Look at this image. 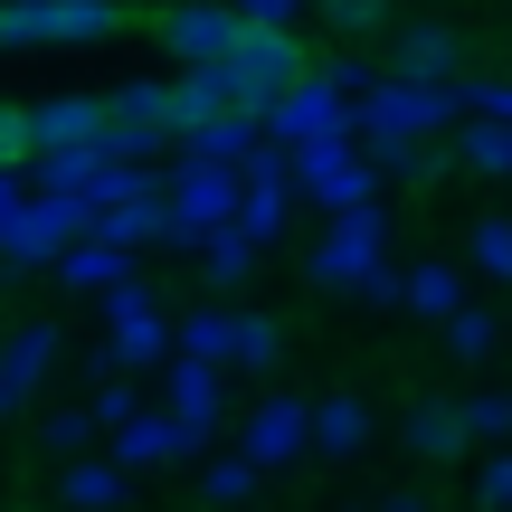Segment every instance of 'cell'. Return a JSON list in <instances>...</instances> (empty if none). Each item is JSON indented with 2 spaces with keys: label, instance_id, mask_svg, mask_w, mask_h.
<instances>
[{
  "label": "cell",
  "instance_id": "obj_1",
  "mask_svg": "<svg viewBox=\"0 0 512 512\" xmlns=\"http://www.w3.org/2000/svg\"><path fill=\"white\" fill-rule=\"evenodd\" d=\"M219 86H228V114H266L285 86H304V38L247 29L238 19V38H228V57H219Z\"/></svg>",
  "mask_w": 512,
  "mask_h": 512
},
{
  "label": "cell",
  "instance_id": "obj_2",
  "mask_svg": "<svg viewBox=\"0 0 512 512\" xmlns=\"http://www.w3.org/2000/svg\"><path fill=\"white\" fill-rule=\"evenodd\" d=\"M124 29V0H0V48H95Z\"/></svg>",
  "mask_w": 512,
  "mask_h": 512
},
{
  "label": "cell",
  "instance_id": "obj_3",
  "mask_svg": "<svg viewBox=\"0 0 512 512\" xmlns=\"http://www.w3.org/2000/svg\"><path fill=\"white\" fill-rule=\"evenodd\" d=\"M351 124H361L370 143H418V133L456 124V86H408V76H380V86L361 95Z\"/></svg>",
  "mask_w": 512,
  "mask_h": 512
},
{
  "label": "cell",
  "instance_id": "obj_4",
  "mask_svg": "<svg viewBox=\"0 0 512 512\" xmlns=\"http://www.w3.org/2000/svg\"><path fill=\"white\" fill-rule=\"evenodd\" d=\"M171 238H209V228L238 219V171H209V162H181V181H171Z\"/></svg>",
  "mask_w": 512,
  "mask_h": 512
},
{
  "label": "cell",
  "instance_id": "obj_5",
  "mask_svg": "<svg viewBox=\"0 0 512 512\" xmlns=\"http://www.w3.org/2000/svg\"><path fill=\"white\" fill-rule=\"evenodd\" d=\"M342 124H351V114H342V95H332L323 76H304V86H285V95H275V105H266V133H275V143H294V152L332 143V133H342Z\"/></svg>",
  "mask_w": 512,
  "mask_h": 512
},
{
  "label": "cell",
  "instance_id": "obj_6",
  "mask_svg": "<svg viewBox=\"0 0 512 512\" xmlns=\"http://www.w3.org/2000/svg\"><path fill=\"white\" fill-rule=\"evenodd\" d=\"M380 238H389L380 209H342V228H332V238L304 256V266L323 275V285H370V275H380Z\"/></svg>",
  "mask_w": 512,
  "mask_h": 512
},
{
  "label": "cell",
  "instance_id": "obj_7",
  "mask_svg": "<svg viewBox=\"0 0 512 512\" xmlns=\"http://www.w3.org/2000/svg\"><path fill=\"white\" fill-rule=\"evenodd\" d=\"M86 228H95V209H86V200H57V190H48V200H29V209H19V228H10V247H0V256H19V266H29V256L76 247Z\"/></svg>",
  "mask_w": 512,
  "mask_h": 512
},
{
  "label": "cell",
  "instance_id": "obj_8",
  "mask_svg": "<svg viewBox=\"0 0 512 512\" xmlns=\"http://www.w3.org/2000/svg\"><path fill=\"white\" fill-rule=\"evenodd\" d=\"M228 38H238V10H219V0H181V10L162 19V48L181 57V67H219Z\"/></svg>",
  "mask_w": 512,
  "mask_h": 512
},
{
  "label": "cell",
  "instance_id": "obj_9",
  "mask_svg": "<svg viewBox=\"0 0 512 512\" xmlns=\"http://www.w3.org/2000/svg\"><path fill=\"white\" fill-rule=\"evenodd\" d=\"M19 114H29V152L105 143V95H48V105H19Z\"/></svg>",
  "mask_w": 512,
  "mask_h": 512
},
{
  "label": "cell",
  "instance_id": "obj_10",
  "mask_svg": "<svg viewBox=\"0 0 512 512\" xmlns=\"http://www.w3.org/2000/svg\"><path fill=\"white\" fill-rule=\"evenodd\" d=\"M105 323H114V361L124 370L162 361V304H152L143 285H105Z\"/></svg>",
  "mask_w": 512,
  "mask_h": 512
},
{
  "label": "cell",
  "instance_id": "obj_11",
  "mask_svg": "<svg viewBox=\"0 0 512 512\" xmlns=\"http://www.w3.org/2000/svg\"><path fill=\"white\" fill-rule=\"evenodd\" d=\"M456 67H465V38L456 29H437V19L399 29V76H408V86H456Z\"/></svg>",
  "mask_w": 512,
  "mask_h": 512
},
{
  "label": "cell",
  "instance_id": "obj_12",
  "mask_svg": "<svg viewBox=\"0 0 512 512\" xmlns=\"http://www.w3.org/2000/svg\"><path fill=\"white\" fill-rule=\"evenodd\" d=\"M209 418H219V370H209V361H181V370H171V437L200 446Z\"/></svg>",
  "mask_w": 512,
  "mask_h": 512
},
{
  "label": "cell",
  "instance_id": "obj_13",
  "mask_svg": "<svg viewBox=\"0 0 512 512\" xmlns=\"http://www.w3.org/2000/svg\"><path fill=\"white\" fill-rule=\"evenodd\" d=\"M152 190H162V181H152ZM152 190H133V200L95 209V238H105V247H133V238H171V209L152 200Z\"/></svg>",
  "mask_w": 512,
  "mask_h": 512
},
{
  "label": "cell",
  "instance_id": "obj_14",
  "mask_svg": "<svg viewBox=\"0 0 512 512\" xmlns=\"http://www.w3.org/2000/svg\"><path fill=\"white\" fill-rule=\"evenodd\" d=\"M219 114H228L219 67H190L181 86H171V143H181V133H200V124H219Z\"/></svg>",
  "mask_w": 512,
  "mask_h": 512
},
{
  "label": "cell",
  "instance_id": "obj_15",
  "mask_svg": "<svg viewBox=\"0 0 512 512\" xmlns=\"http://www.w3.org/2000/svg\"><path fill=\"white\" fill-rule=\"evenodd\" d=\"M275 456H304V408L294 399H275V408L247 418V465H275Z\"/></svg>",
  "mask_w": 512,
  "mask_h": 512
},
{
  "label": "cell",
  "instance_id": "obj_16",
  "mask_svg": "<svg viewBox=\"0 0 512 512\" xmlns=\"http://www.w3.org/2000/svg\"><path fill=\"white\" fill-rule=\"evenodd\" d=\"M181 143H190V162H209V171H238L247 152H256V114H219V124L181 133Z\"/></svg>",
  "mask_w": 512,
  "mask_h": 512
},
{
  "label": "cell",
  "instance_id": "obj_17",
  "mask_svg": "<svg viewBox=\"0 0 512 512\" xmlns=\"http://www.w3.org/2000/svg\"><path fill=\"white\" fill-rule=\"evenodd\" d=\"M48 361H57V332H48V323H19L10 351H0V399H19V389H29Z\"/></svg>",
  "mask_w": 512,
  "mask_h": 512
},
{
  "label": "cell",
  "instance_id": "obj_18",
  "mask_svg": "<svg viewBox=\"0 0 512 512\" xmlns=\"http://www.w3.org/2000/svg\"><path fill=\"white\" fill-rule=\"evenodd\" d=\"M304 162V181H313V200H332V209H361V171H351V152H332V143H313V152H294Z\"/></svg>",
  "mask_w": 512,
  "mask_h": 512
},
{
  "label": "cell",
  "instance_id": "obj_19",
  "mask_svg": "<svg viewBox=\"0 0 512 512\" xmlns=\"http://www.w3.org/2000/svg\"><path fill=\"white\" fill-rule=\"evenodd\" d=\"M361 437H370V408L351 399V389H342V399H323V408H313V446H323V456H351Z\"/></svg>",
  "mask_w": 512,
  "mask_h": 512
},
{
  "label": "cell",
  "instance_id": "obj_20",
  "mask_svg": "<svg viewBox=\"0 0 512 512\" xmlns=\"http://www.w3.org/2000/svg\"><path fill=\"white\" fill-rule=\"evenodd\" d=\"M228 361H247V370H275V361H285V332H275L266 313H228Z\"/></svg>",
  "mask_w": 512,
  "mask_h": 512
},
{
  "label": "cell",
  "instance_id": "obj_21",
  "mask_svg": "<svg viewBox=\"0 0 512 512\" xmlns=\"http://www.w3.org/2000/svg\"><path fill=\"white\" fill-rule=\"evenodd\" d=\"M57 275H67V285H124V247L76 238V247H57Z\"/></svg>",
  "mask_w": 512,
  "mask_h": 512
},
{
  "label": "cell",
  "instance_id": "obj_22",
  "mask_svg": "<svg viewBox=\"0 0 512 512\" xmlns=\"http://www.w3.org/2000/svg\"><path fill=\"white\" fill-rule=\"evenodd\" d=\"M456 162H465V171H512V124L475 114V124L456 133Z\"/></svg>",
  "mask_w": 512,
  "mask_h": 512
},
{
  "label": "cell",
  "instance_id": "obj_23",
  "mask_svg": "<svg viewBox=\"0 0 512 512\" xmlns=\"http://www.w3.org/2000/svg\"><path fill=\"white\" fill-rule=\"evenodd\" d=\"M57 494H67V512H114L124 503V475H114V465H67Z\"/></svg>",
  "mask_w": 512,
  "mask_h": 512
},
{
  "label": "cell",
  "instance_id": "obj_24",
  "mask_svg": "<svg viewBox=\"0 0 512 512\" xmlns=\"http://www.w3.org/2000/svg\"><path fill=\"white\" fill-rule=\"evenodd\" d=\"M408 446H418V456H456V446H465V418L446 399H427L418 418H408Z\"/></svg>",
  "mask_w": 512,
  "mask_h": 512
},
{
  "label": "cell",
  "instance_id": "obj_25",
  "mask_svg": "<svg viewBox=\"0 0 512 512\" xmlns=\"http://www.w3.org/2000/svg\"><path fill=\"white\" fill-rule=\"evenodd\" d=\"M465 256H475V275H494V285H512V219H475V238H465Z\"/></svg>",
  "mask_w": 512,
  "mask_h": 512
},
{
  "label": "cell",
  "instance_id": "obj_26",
  "mask_svg": "<svg viewBox=\"0 0 512 512\" xmlns=\"http://www.w3.org/2000/svg\"><path fill=\"white\" fill-rule=\"evenodd\" d=\"M247 266H256V247L238 238V228H209V256H200V275H209V285H238Z\"/></svg>",
  "mask_w": 512,
  "mask_h": 512
},
{
  "label": "cell",
  "instance_id": "obj_27",
  "mask_svg": "<svg viewBox=\"0 0 512 512\" xmlns=\"http://www.w3.org/2000/svg\"><path fill=\"white\" fill-rule=\"evenodd\" d=\"M247 494H256V465H247V456H219V465L200 475V503H219V512L247 503Z\"/></svg>",
  "mask_w": 512,
  "mask_h": 512
},
{
  "label": "cell",
  "instance_id": "obj_28",
  "mask_svg": "<svg viewBox=\"0 0 512 512\" xmlns=\"http://www.w3.org/2000/svg\"><path fill=\"white\" fill-rule=\"evenodd\" d=\"M162 456H181L171 418H133V427H124V465H162Z\"/></svg>",
  "mask_w": 512,
  "mask_h": 512
},
{
  "label": "cell",
  "instance_id": "obj_29",
  "mask_svg": "<svg viewBox=\"0 0 512 512\" xmlns=\"http://www.w3.org/2000/svg\"><path fill=\"white\" fill-rule=\"evenodd\" d=\"M446 351H456V361H484V351H494V323H484V313H446Z\"/></svg>",
  "mask_w": 512,
  "mask_h": 512
},
{
  "label": "cell",
  "instance_id": "obj_30",
  "mask_svg": "<svg viewBox=\"0 0 512 512\" xmlns=\"http://www.w3.org/2000/svg\"><path fill=\"white\" fill-rule=\"evenodd\" d=\"M408 304H418V313H456V275H446V266H418V275H408Z\"/></svg>",
  "mask_w": 512,
  "mask_h": 512
},
{
  "label": "cell",
  "instance_id": "obj_31",
  "mask_svg": "<svg viewBox=\"0 0 512 512\" xmlns=\"http://www.w3.org/2000/svg\"><path fill=\"white\" fill-rule=\"evenodd\" d=\"M323 19H332L342 38H370V29L389 19V0H323Z\"/></svg>",
  "mask_w": 512,
  "mask_h": 512
},
{
  "label": "cell",
  "instance_id": "obj_32",
  "mask_svg": "<svg viewBox=\"0 0 512 512\" xmlns=\"http://www.w3.org/2000/svg\"><path fill=\"white\" fill-rule=\"evenodd\" d=\"M456 418L475 427V437H512V399H503V389H484V399H465Z\"/></svg>",
  "mask_w": 512,
  "mask_h": 512
},
{
  "label": "cell",
  "instance_id": "obj_33",
  "mask_svg": "<svg viewBox=\"0 0 512 512\" xmlns=\"http://www.w3.org/2000/svg\"><path fill=\"white\" fill-rule=\"evenodd\" d=\"M181 342H190V361H209V370H219V361H228V313H200Z\"/></svg>",
  "mask_w": 512,
  "mask_h": 512
},
{
  "label": "cell",
  "instance_id": "obj_34",
  "mask_svg": "<svg viewBox=\"0 0 512 512\" xmlns=\"http://www.w3.org/2000/svg\"><path fill=\"white\" fill-rule=\"evenodd\" d=\"M19 162H29V114L0 105V171H19Z\"/></svg>",
  "mask_w": 512,
  "mask_h": 512
},
{
  "label": "cell",
  "instance_id": "obj_35",
  "mask_svg": "<svg viewBox=\"0 0 512 512\" xmlns=\"http://www.w3.org/2000/svg\"><path fill=\"white\" fill-rule=\"evenodd\" d=\"M294 10H304V0H238L247 29H294Z\"/></svg>",
  "mask_w": 512,
  "mask_h": 512
},
{
  "label": "cell",
  "instance_id": "obj_36",
  "mask_svg": "<svg viewBox=\"0 0 512 512\" xmlns=\"http://www.w3.org/2000/svg\"><path fill=\"white\" fill-rule=\"evenodd\" d=\"M86 437H95V418H86V408H67V418H48V446H57V456H76Z\"/></svg>",
  "mask_w": 512,
  "mask_h": 512
},
{
  "label": "cell",
  "instance_id": "obj_37",
  "mask_svg": "<svg viewBox=\"0 0 512 512\" xmlns=\"http://www.w3.org/2000/svg\"><path fill=\"white\" fill-rule=\"evenodd\" d=\"M19 209H29V200H19V181H10V171H0V247H10V228H19Z\"/></svg>",
  "mask_w": 512,
  "mask_h": 512
},
{
  "label": "cell",
  "instance_id": "obj_38",
  "mask_svg": "<svg viewBox=\"0 0 512 512\" xmlns=\"http://www.w3.org/2000/svg\"><path fill=\"white\" fill-rule=\"evenodd\" d=\"M484 503H494V512H512V456L494 465V475H484Z\"/></svg>",
  "mask_w": 512,
  "mask_h": 512
},
{
  "label": "cell",
  "instance_id": "obj_39",
  "mask_svg": "<svg viewBox=\"0 0 512 512\" xmlns=\"http://www.w3.org/2000/svg\"><path fill=\"white\" fill-rule=\"evenodd\" d=\"M0 408H10V399H0Z\"/></svg>",
  "mask_w": 512,
  "mask_h": 512
}]
</instances>
